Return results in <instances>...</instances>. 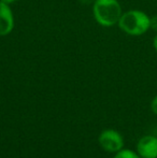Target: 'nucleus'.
<instances>
[{
  "instance_id": "obj_1",
  "label": "nucleus",
  "mask_w": 157,
  "mask_h": 158,
  "mask_svg": "<svg viewBox=\"0 0 157 158\" xmlns=\"http://www.w3.org/2000/svg\"><path fill=\"white\" fill-rule=\"evenodd\" d=\"M118 25L129 35H142L151 28V17L143 11L129 10L122 14Z\"/></svg>"
},
{
  "instance_id": "obj_2",
  "label": "nucleus",
  "mask_w": 157,
  "mask_h": 158,
  "mask_svg": "<svg viewBox=\"0 0 157 158\" xmlns=\"http://www.w3.org/2000/svg\"><path fill=\"white\" fill-rule=\"evenodd\" d=\"M93 13L99 25L111 27L118 23L123 11L118 0H95Z\"/></svg>"
},
{
  "instance_id": "obj_3",
  "label": "nucleus",
  "mask_w": 157,
  "mask_h": 158,
  "mask_svg": "<svg viewBox=\"0 0 157 158\" xmlns=\"http://www.w3.org/2000/svg\"><path fill=\"white\" fill-rule=\"evenodd\" d=\"M98 143L108 153H118L124 148V138L114 129H105L99 135Z\"/></svg>"
},
{
  "instance_id": "obj_4",
  "label": "nucleus",
  "mask_w": 157,
  "mask_h": 158,
  "mask_svg": "<svg viewBox=\"0 0 157 158\" xmlns=\"http://www.w3.org/2000/svg\"><path fill=\"white\" fill-rule=\"evenodd\" d=\"M136 148L141 158H157V138L144 135L138 141Z\"/></svg>"
},
{
  "instance_id": "obj_5",
  "label": "nucleus",
  "mask_w": 157,
  "mask_h": 158,
  "mask_svg": "<svg viewBox=\"0 0 157 158\" xmlns=\"http://www.w3.org/2000/svg\"><path fill=\"white\" fill-rule=\"evenodd\" d=\"M14 28V16L10 4L0 0V35H8Z\"/></svg>"
},
{
  "instance_id": "obj_6",
  "label": "nucleus",
  "mask_w": 157,
  "mask_h": 158,
  "mask_svg": "<svg viewBox=\"0 0 157 158\" xmlns=\"http://www.w3.org/2000/svg\"><path fill=\"white\" fill-rule=\"evenodd\" d=\"M113 158H141L137 152H134L128 148H122L118 153H115Z\"/></svg>"
},
{
  "instance_id": "obj_7",
  "label": "nucleus",
  "mask_w": 157,
  "mask_h": 158,
  "mask_svg": "<svg viewBox=\"0 0 157 158\" xmlns=\"http://www.w3.org/2000/svg\"><path fill=\"white\" fill-rule=\"evenodd\" d=\"M151 110H152V112H153L154 114L157 115V96H155V97L152 99V101H151Z\"/></svg>"
},
{
  "instance_id": "obj_8",
  "label": "nucleus",
  "mask_w": 157,
  "mask_h": 158,
  "mask_svg": "<svg viewBox=\"0 0 157 158\" xmlns=\"http://www.w3.org/2000/svg\"><path fill=\"white\" fill-rule=\"evenodd\" d=\"M151 28H154L157 30V16H154L151 19Z\"/></svg>"
},
{
  "instance_id": "obj_9",
  "label": "nucleus",
  "mask_w": 157,
  "mask_h": 158,
  "mask_svg": "<svg viewBox=\"0 0 157 158\" xmlns=\"http://www.w3.org/2000/svg\"><path fill=\"white\" fill-rule=\"evenodd\" d=\"M83 4H89V3H94L95 0H80Z\"/></svg>"
},
{
  "instance_id": "obj_10",
  "label": "nucleus",
  "mask_w": 157,
  "mask_h": 158,
  "mask_svg": "<svg viewBox=\"0 0 157 158\" xmlns=\"http://www.w3.org/2000/svg\"><path fill=\"white\" fill-rule=\"evenodd\" d=\"M153 46H154V48H155V51L157 53V35L154 37V39H153Z\"/></svg>"
},
{
  "instance_id": "obj_11",
  "label": "nucleus",
  "mask_w": 157,
  "mask_h": 158,
  "mask_svg": "<svg viewBox=\"0 0 157 158\" xmlns=\"http://www.w3.org/2000/svg\"><path fill=\"white\" fill-rule=\"evenodd\" d=\"M2 2H4V3H6V4H12L13 2H15L16 0H1Z\"/></svg>"
}]
</instances>
